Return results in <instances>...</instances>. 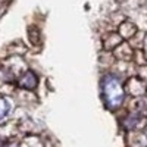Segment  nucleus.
<instances>
[{"label": "nucleus", "mask_w": 147, "mask_h": 147, "mask_svg": "<svg viewBox=\"0 0 147 147\" xmlns=\"http://www.w3.org/2000/svg\"><path fill=\"white\" fill-rule=\"evenodd\" d=\"M105 96L107 102H110L113 106H118L122 102V90H121V85L118 81L109 78L105 82Z\"/></svg>", "instance_id": "obj_1"}, {"label": "nucleus", "mask_w": 147, "mask_h": 147, "mask_svg": "<svg viewBox=\"0 0 147 147\" xmlns=\"http://www.w3.org/2000/svg\"><path fill=\"white\" fill-rule=\"evenodd\" d=\"M19 84H21V87L31 90V88H34L37 85V78H35V75L32 72H27L25 75L19 80Z\"/></svg>", "instance_id": "obj_2"}, {"label": "nucleus", "mask_w": 147, "mask_h": 147, "mask_svg": "<svg viewBox=\"0 0 147 147\" xmlns=\"http://www.w3.org/2000/svg\"><path fill=\"white\" fill-rule=\"evenodd\" d=\"M10 112V103L6 99H0V121H3Z\"/></svg>", "instance_id": "obj_3"}, {"label": "nucleus", "mask_w": 147, "mask_h": 147, "mask_svg": "<svg viewBox=\"0 0 147 147\" xmlns=\"http://www.w3.org/2000/svg\"><path fill=\"white\" fill-rule=\"evenodd\" d=\"M5 147H18V144H13V143H12V144H7V146H5Z\"/></svg>", "instance_id": "obj_4"}, {"label": "nucleus", "mask_w": 147, "mask_h": 147, "mask_svg": "<svg viewBox=\"0 0 147 147\" xmlns=\"http://www.w3.org/2000/svg\"><path fill=\"white\" fill-rule=\"evenodd\" d=\"M0 147H3V143H2V138H0Z\"/></svg>", "instance_id": "obj_5"}]
</instances>
